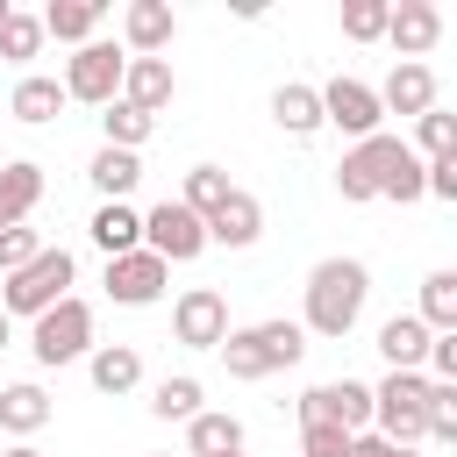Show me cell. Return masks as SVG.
I'll return each instance as SVG.
<instances>
[{"label": "cell", "mask_w": 457, "mask_h": 457, "mask_svg": "<svg viewBox=\"0 0 457 457\" xmlns=\"http://www.w3.org/2000/svg\"><path fill=\"white\" fill-rule=\"evenodd\" d=\"M171 36H179L171 0H129V7H121V43H129V57H157Z\"/></svg>", "instance_id": "14"}, {"label": "cell", "mask_w": 457, "mask_h": 457, "mask_svg": "<svg viewBox=\"0 0 457 457\" xmlns=\"http://www.w3.org/2000/svg\"><path fill=\"white\" fill-rule=\"evenodd\" d=\"M93 243H100L107 257L143 250V214H136L129 200H100V214H93Z\"/></svg>", "instance_id": "20"}, {"label": "cell", "mask_w": 457, "mask_h": 457, "mask_svg": "<svg viewBox=\"0 0 457 457\" xmlns=\"http://www.w3.org/2000/svg\"><path fill=\"white\" fill-rule=\"evenodd\" d=\"M257 236H264V207H257V193L236 186V193L207 214V243H221V250H250Z\"/></svg>", "instance_id": "15"}, {"label": "cell", "mask_w": 457, "mask_h": 457, "mask_svg": "<svg viewBox=\"0 0 457 457\" xmlns=\"http://www.w3.org/2000/svg\"><path fill=\"white\" fill-rule=\"evenodd\" d=\"M271 121H278L286 136H321V93L300 86V79L278 86V93H271Z\"/></svg>", "instance_id": "22"}, {"label": "cell", "mask_w": 457, "mask_h": 457, "mask_svg": "<svg viewBox=\"0 0 457 457\" xmlns=\"http://www.w3.org/2000/svg\"><path fill=\"white\" fill-rule=\"evenodd\" d=\"M86 371H93V386H100L107 400H121V393L143 386V357H136V343H100V350L86 357Z\"/></svg>", "instance_id": "18"}, {"label": "cell", "mask_w": 457, "mask_h": 457, "mask_svg": "<svg viewBox=\"0 0 457 457\" xmlns=\"http://www.w3.org/2000/svg\"><path fill=\"white\" fill-rule=\"evenodd\" d=\"M378 107L386 114H428L436 107V71L428 64H393L386 86H378Z\"/></svg>", "instance_id": "17"}, {"label": "cell", "mask_w": 457, "mask_h": 457, "mask_svg": "<svg viewBox=\"0 0 457 457\" xmlns=\"http://www.w3.org/2000/svg\"><path fill=\"white\" fill-rule=\"evenodd\" d=\"M7 336H14V321H7V314H0V350H7Z\"/></svg>", "instance_id": "39"}, {"label": "cell", "mask_w": 457, "mask_h": 457, "mask_svg": "<svg viewBox=\"0 0 457 457\" xmlns=\"http://www.w3.org/2000/svg\"><path fill=\"white\" fill-rule=\"evenodd\" d=\"M0 164H7V150H0Z\"/></svg>", "instance_id": "42"}, {"label": "cell", "mask_w": 457, "mask_h": 457, "mask_svg": "<svg viewBox=\"0 0 457 457\" xmlns=\"http://www.w3.org/2000/svg\"><path fill=\"white\" fill-rule=\"evenodd\" d=\"M428 336H450L457 328V271H428L421 278V314H414Z\"/></svg>", "instance_id": "27"}, {"label": "cell", "mask_w": 457, "mask_h": 457, "mask_svg": "<svg viewBox=\"0 0 457 457\" xmlns=\"http://www.w3.org/2000/svg\"><path fill=\"white\" fill-rule=\"evenodd\" d=\"M36 50H43V21H36V14H21V7H14V14H7V21H0V57H7V64H29V57H36Z\"/></svg>", "instance_id": "33"}, {"label": "cell", "mask_w": 457, "mask_h": 457, "mask_svg": "<svg viewBox=\"0 0 457 457\" xmlns=\"http://www.w3.org/2000/svg\"><path fill=\"white\" fill-rule=\"evenodd\" d=\"M314 421H328V428H343V436H364V428H371V386H357V378L307 386V393H300V428H314Z\"/></svg>", "instance_id": "9"}, {"label": "cell", "mask_w": 457, "mask_h": 457, "mask_svg": "<svg viewBox=\"0 0 457 457\" xmlns=\"http://www.w3.org/2000/svg\"><path fill=\"white\" fill-rule=\"evenodd\" d=\"M186 450H193V457H228V450H243V421L200 407V414L186 421Z\"/></svg>", "instance_id": "25"}, {"label": "cell", "mask_w": 457, "mask_h": 457, "mask_svg": "<svg viewBox=\"0 0 457 457\" xmlns=\"http://www.w3.org/2000/svg\"><path fill=\"white\" fill-rule=\"evenodd\" d=\"M100 129H107V150H136V143L157 129V114H143V107H129V100H107V107H100Z\"/></svg>", "instance_id": "31"}, {"label": "cell", "mask_w": 457, "mask_h": 457, "mask_svg": "<svg viewBox=\"0 0 457 457\" xmlns=\"http://www.w3.org/2000/svg\"><path fill=\"white\" fill-rule=\"evenodd\" d=\"M121 71H129V50L121 43H79L71 50V64H64V100H86V107H107V100H121Z\"/></svg>", "instance_id": "6"}, {"label": "cell", "mask_w": 457, "mask_h": 457, "mask_svg": "<svg viewBox=\"0 0 457 457\" xmlns=\"http://www.w3.org/2000/svg\"><path fill=\"white\" fill-rule=\"evenodd\" d=\"M300 457H350V436L328 428V421H314V428H300Z\"/></svg>", "instance_id": "36"}, {"label": "cell", "mask_w": 457, "mask_h": 457, "mask_svg": "<svg viewBox=\"0 0 457 457\" xmlns=\"http://www.w3.org/2000/svg\"><path fill=\"white\" fill-rule=\"evenodd\" d=\"M164 278H171V264L150 257V250L107 257V300H114V307H150V300H164Z\"/></svg>", "instance_id": "12"}, {"label": "cell", "mask_w": 457, "mask_h": 457, "mask_svg": "<svg viewBox=\"0 0 457 457\" xmlns=\"http://www.w3.org/2000/svg\"><path fill=\"white\" fill-rule=\"evenodd\" d=\"M7 457H43V450H29V443H14V450H7Z\"/></svg>", "instance_id": "40"}, {"label": "cell", "mask_w": 457, "mask_h": 457, "mask_svg": "<svg viewBox=\"0 0 457 457\" xmlns=\"http://www.w3.org/2000/svg\"><path fill=\"white\" fill-rule=\"evenodd\" d=\"M7 14H14V7H7V0H0V21H7Z\"/></svg>", "instance_id": "41"}, {"label": "cell", "mask_w": 457, "mask_h": 457, "mask_svg": "<svg viewBox=\"0 0 457 457\" xmlns=\"http://www.w3.org/2000/svg\"><path fill=\"white\" fill-rule=\"evenodd\" d=\"M36 250H43V236H36V228H0V271H21Z\"/></svg>", "instance_id": "35"}, {"label": "cell", "mask_w": 457, "mask_h": 457, "mask_svg": "<svg viewBox=\"0 0 457 457\" xmlns=\"http://www.w3.org/2000/svg\"><path fill=\"white\" fill-rule=\"evenodd\" d=\"M378 357H386L393 371H421V357H428V328H421L414 314H393V321L378 328Z\"/></svg>", "instance_id": "23"}, {"label": "cell", "mask_w": 457, "mask_h": 457, "mask_svg": "<svg viewBox=\"0 0 457 457\" xmlns=\"http://www.w3.org/2000/svg\"><path fill=\"white\" fill-rule=\"evenodd\" d=\"M300 357H307V328L300 321H250V328L221 336L228 378H271V371H293Z\"/></svg>", "instance_id": "3"}, {"label": "cell", "mask_w": 457, "mask_h": 457, "mask_svg": "<svg viewBox=\"0 0 457 457\" xmlns=\"http://www.w3.org/2000/svg\"><path fill=\"white\" fill-rule=\"evenodd\" d=\"M421 164H436V157H457V114H443V107H428V114H414V143H407Z\"/></svg>", "instance_id": "29"}, {"label": "cell", "mask_w": 457, "mask_h": 457, "mask_svg": "<svg viewBox=\"0 0 457 457\" xmlns=\"http://www.w3.org/2000/svg\"><path fill=\"white\" fill-rule=\"evenodd\" d=\"M57 107H64V86L57 79H21L14 86V121H29V129H43V121H57Z\"/></svg>", "instance_id": "28"}, {"label": "cell", "mask_w": 457, "mask_h": 457, "mask_svg": "<svg viewBox=\"0 0 457 457\" xmlns=\"http://www.w3.org/2000/svg\"><path fill=\"white\" fill-rule=\"evenodd\" d=\"M364 300H371V271H364L357 257H321V264L307 271V328H314V336L343 343V336L357 328Z\"/></svg>", "instance_id": "2"}, {"label": "cell", "mask_w": 457, "mask_h": 457, "mask_svg": "<svg viewBox=\"0 0 457 457\" xmlns=\"http://www.w3.org/2000/svg\"><path fill=\"white\" fill-rule=\"evenodd\" d=\"M150 414H157V421H193V414H200V378H157Z\"/></svg>", "instance_id": "32"}, {"label": "cell", "mask_w": 457, "mask_h": 457, "mask_svg": "<svg viewBox=\"0 0 457 457\" xmlns=\"http://www.w3.org/2000/svg\"><path fill=\"white\" fill-rule=\"evenodd\" d=\"M421 400H428V371H386L378 386H371V436H386V443H421L428 428H421Z\"/></svg>", "instance_id": "5"}, {"label": "cell", "mask_w": 457, "mask_h": 457, "mask_svg": "<svg viewBox=\"0 0 457 457\" xmlns=\"http://www.w3.org/2000/svg\"><path fill=\"white\" fill-rule=\"evenodd\" d=\"M171 86H179V79H171L164 57H129V71H121V100L143 107V114H157V107L171 100Z\"/></svg>", "instance_id": "19"}, {"label": "cell", "mask_w": 457, "mask_h": 457, "mask_svg": "<svg viewBox=\"0 0 457 457\" xmlns=\"http://www.w3.org/2000/svg\"><path fill=\"white\" fill-rule=\"evenodd\" d=\"M421 364L436 371V386H457V328L450 336H428V357Z\"/></svg>", "instance_id": "37"}, {"label": "cell", "mask_w": 457, "mask_h": 457, "mask_svg": "<svg viewBox=\"0 0 457 457\" xmlns=\"http://www.w3.org/2000/svg\"><path fill=\"white\" fill-rule=\"evenodd\" d=\"M100 0H50L36 21H43V36H57V43H93V29H100Z\"/></svg>", "instance_id": "21"}, {"label": "cell", "mask_w": 457, "mask_h": 457, "mask_svg": "<svg viewBox=\"0 0 457 457\" xmlns=\"http://www.w3.org/2000/svg\"><path fill=\"white\" fill-rule=\"evenodd\" d=\"M29 350H36V364H71V357H86L93 350V307L86 300H57V307H43L36 314V328H29Z\"/></svg>", "instance_id": "7"}, {"label": "cell", "mask_w": 457, "mask_h": 457, "mask_svg": "<svg viewBox=\"0 0 457 457\" xmlns=\"http://www.w3.org/2000/svg\"><path fill=\"white\" fill-rule=\"evenodd\" d=\"M228 193H236V186H228V171H221V164H193V171H186V193H179V207L207 221V214H214Z\"/></svg>", "instance_id": "30"}, {"label": "cell", "mask_w": 457, "mask_h": 457, "mask_svg": "<svg viewBox=\"0 0 457 457\" xmlns=\"http://www.w3.org/2000/svg\"><path fill=\"white\" fill-rule=\"evenodd\" d=\"M350 457H421V450H407V443H386V436H350Z\"/></svg>", "instance_id": "38"}, {"label": "cell", "mask_w": 457, "mask_h": 457, "mask_svg": "<svg viewBox=\"0 0 457 457\" xmlns=\"http://www.w3.org/2000/svg\"><path fill=\"white\" fill-rule=\"evenodd\" d=\"M71 278H79L71 250H50V243H43L21 271H7V286H0V314H7V321H14V314H29V321H36L43 307H57V300H64V286H71Z\"/></svg>", "instance_id": "4"}, {"label": "cell", "mask_w": 457, "mask_h": 457, "mask_svg": "<svg viewBox=\"0 0 457 457\" xmlns=\"http://www.w3.org/2000/svg\"><path fill=\"white\" fill-rule=\"evenodd\" d=\"M43 421H50V393L43 386H29V378L21 386H0V428L7 436H36Z\"/></svg>", "instance_id": "24"}, {"label": "cell", "mask_w": 457, "mask_h": 457, "mask_svg": "<svg viewBox=\"0 0 457 457\" xmlns=\"http://www.w3.org/2000/svg\"><path fill=\"white\" fill-rule=\"evenodd\" d=\"M86 179H93L100 200H129L136 179H143V164H136V150H100V157L86 164Z\"/></svg>", "instance_id": "26"}, {"label": "cell", "mask_w": 457, "mask_h": 457, "mask_svg": "<svg viewBox=\"0 0 457 457\" xmlns=\"http://www.w3.org/2000/svg\"><path fill=\"white\" fill-rule=\"evenodd\" d=\"M321 93V129H343V136H378V121H386V107H378V86H364V79H328V86H314Z\"/></svg>", "instance_id": "10"}, {"label": "cell", "mask_w": 457, "mask_h": 457, "mask_svg": "<svg viewBox=\"0 0 457 457\" xmlns=\"http://www.w3.org/2000/svg\"><path fill=\"white\" fill-rule=\"evenodd\" d=\"M343 36L350 43H378L386 36V0H350L343 7Z\"/></svg>", "instance_id": "34"}, {"label": "cell", "mask_w": 457, "mask_h": 457, "mask_svg": "<svg viewBox=\"0 0 457 457\" xmlns=\"http://www.w3.org/2000/svg\"><path fill=\"white\" fill-rule=\"evenodd\" d=\"M436 36H443L436 0H400V7H386V43L400 50V64H421V57L436 50Z\"/></svg>", "instance_id": "13"}, {"label": "cell", "mask_w": 457, "mask_h": 457, "mask_svg": "<svg viewBox=\"0 0 457 457\" xmlns=\"http://www.w3.org/2000/svg\"><path fill=\"white\" fill-rule=\"evenodd\" d=\"M143 250L164 257V264H193V257L207 250V221L186 214L179 200H157V207L143 214Z\"/></svg>", "instance_id": "8"}, {"label": "cell", "mask_w": 457, "mask_h": 457, "mask_svg": "<svg viewBox=\"0 0 457 457\" xmlns=\"http://www.w3.org/2000/svg\"><path fill=\"white\" fill-rule=\"evenodd\" d=\"M36 200H43V164L7 157V164H0V228H21V221L36 214Z\"/></svg>", "instance_id": "16"}, {"label": "cell", "mask_w": 457, "mask_h": 457, "mask_svg": "<svg viewBox=\"0 0 457 457\" xmlns=\"http://www.w3.org/2000/svg\"><path fill=\"white\" fill-rule=\"evenodd\" d=\"M228 457H243V450H228Z\"/></svg>", "instance_id": "43"}, {"label": "cell", "mask_w": 457, "mask_h": 457, "mask_svg": "<svg viewBox=\"0 0 457 457\" xmlns=\"http://www.w3.org/2000/svg\"><path fill=\"white\" fill-rule=\"evenodd\" d=\"M336 193L343 200H421V157L400 143V136H364L357 150H343V164H336Z\"/></svg>", "instance_id": "1"}, {"label": "cell", "mask_w": 457, "mask_h": 457, "mask_svg": "<svg viewBox=\"0 0 457 457\" xmlns=\"http://www.w3.org/2000/svg\"><path fill=\"white\" fill-rule=\"evenodd\" d=\"M171 336H179L186 350H221V336H228V300H221L214 286L179 293V300H171Z\"/></svg>", "instance_id": "11"}]
</instances>
